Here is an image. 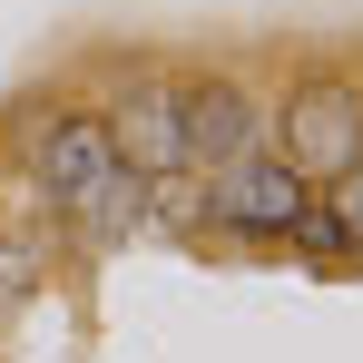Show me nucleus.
<instances>
[{"label": "nucleus", "instance_id": "3", "mask_svg": "<svg viewBox=\"0 0 363 363\" xmlns=\"http://www.w3.org/2000/svg\"><path fill=\"white\" fill-rule=\"evenodd\" d=\"M304 206H314V186L285 157H236L216 177V226H245V236H295Z\"/></svg>", "mask_w": 363, "mask_h": 363}, {"label": "nucleus", "instance_id": "5", "mask_svg": "<svg viewBox=\"0 0 363 363\" xmlns=\"http://www.w3.org/2000/svg\"><path fill=\"white\" fill-rule=\"evenodd\" d=\"M108 138H118V157L138 167V177H177L186 167V108H177V89L138 79V89L118 99V118H108Z\"/></svg>", "mask_w": 363, "mask_h": 363}, {"label": "nucleus", "instance_id": "2", "mask_svg": "<svg viewBox=\"0 0 363 363\" xmlns=\"http://www.w3.org/2000/svg\"><path fill=\"white\" fill-rule=\"evenodd\" d=\"M118 177H128V157H118V138H108V118H50L40 128V196L50 206L89 216Z\"/></svg>", "mask_w": 363, "mask_h": 363}, {"label": "nucleus", "instance_id": "4", "mask_svg": "<svg viewBox=\"0 0 363 363\" xmlns=\"http://www.w3.org/2000/svg\"><path fill=\"white\" fill-rule=\"evenodd\" d=\"M177 108H186V167L226 177L236 157H255V99L236 79H196V89H177Z\"/></svg>", "mask_w": 363, "mask_h": 363}, {"label": "nucleus", "instance_id": "1", "mask_svg": "<svg viewBox=\"0 0 363 363\" xmlns=\"http://www.w3.org/2000/svg\"><path fill=\"white\" fill-rule=\"evenodd\" d=\"M285 167L295 177H354L363 167V99L344 79H304L285 99Z\"/></svg>", "mask_w": 363, "mask_h": 363}, {"label": "nucleus", "instance_id": "7", "mask_svg": "<svg viewBox=\"0 0 363 363\" xmlns=\"http://www.w3.org/2000/svg\"><path fill=\"white\" fill-rule=\"evenodd\" d=\"M334 226H344V245H363V167L334 177Z\"/></svg>", "mask_w": 363, "mask_h": 363}, {"label": "nucleus", "instance_id": "8", "mask_svg": "<svg viewBox=\"0 0 363 363\" xmlns=\"http://www.w3.org/2000/svg\"><path fill=\"white\" fill-rule=\"evenodd\" d=\"M20 295H30V245L10 236L0 245V304H20Z\"/></svg>", "mask_w": 363, "mask_h": 363}, {"label": "nucleus", "instance_id": "6", "mask_svg": "<svg viewBox=\"0 0 363 363\" xmlns=\"http://www.w3.org/2000/svg\"><path fill=\"white\" fill-rule=\"evenodd\" d=\"M138 196H147V226H206L216 216V186H196L177 167V177H138Z\"/></svg>", "mask_w": 363, "mask_h": 363}]
</instances>
